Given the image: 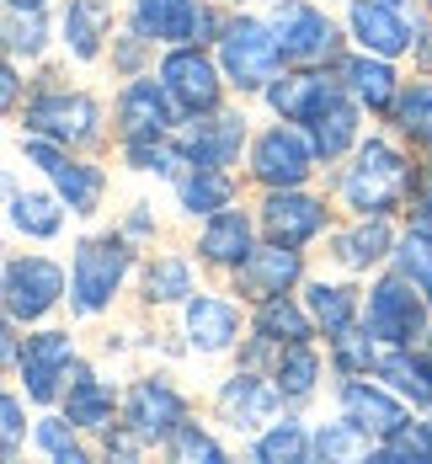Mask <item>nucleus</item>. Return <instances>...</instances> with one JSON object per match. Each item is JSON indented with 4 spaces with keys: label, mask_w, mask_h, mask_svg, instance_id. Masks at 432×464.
<instances>
[{
    "label": "nucleus",
    "mask_w": 432,
    "mask_h": 464,
    "mask_svg": "<svg viewBox=\"0 0 432 464\" xmlns=\"http://www.w3.org/2000/svg\"><path fill=\"white\" fill-rule=\"evenodd\" d=\"M240 118H214V123H197L182 134V155H192L197 166H230L240 155Z\"/></svg>",
    "instance_id": "nucleus-20"
},
{
    "label": "nucleus",
    "mask_w": 432,
    "mask_h": 464,
    "mask_svg": "<svg viewBox=\"0 0 432 464\" xmlns=\"http://www.w3.org/2000/svg\"><path fill=\"white\" fill-rule=\"evenodd\" d=\"M182 417H187V406H182V395L166 379H139L134 384V395H129V427L139 438H166V432L182 427Z\"/></svg>",
    "instance_id": "nucleus-12"
},
{
    "label": "nucleus",
    "mask_w": 432,
    "mask_h": 464,
    "mask_svg": "<svg viewBox=\"0 0 432 464\" xmlns=\"http://www.w3.org/2000/svg\"><path fill=\"white\" fill-rule=\"evenodd\" d=\"M315 373H321V358L304 347V342H288V353L278 358V390H283L288 401H304L310 390H315Z\"/></svg>",
    "instance_id": "nucleus-31"
},
{
    "label": "nucleus",
    "mask_w": 432,
    "mask_h": 464,
    "mask_svg": "<svg viewBox=\"0 0 432 464\" xmlns=\"http://www.w3.org/2000/svg\"><path fill=\"white\" fill-rule=\"evenodd\" d=\"M352 33H358V44L369 48V53H400V48H411V27L400 22V11L389 5V0H352Z\"/></svg>",
    "instance_id": "nucleus-14"
},
{
    "label": "nucleus",
    "mask_w": 432,
    "mask_h": 464,
    "mask_svg": "<svg viewBox=\"0 0 432 464\" xmlns=\"http://www.w3.org/2000/svg\"><path fill=\"white\" fill-rule=\"evenodd\" d=\"M240 331V315L230 299H214V294H197L187 304V336L197 353H225L230 342H235Z\"/></svg>",
    "instance_id": "nucleus-17"
},
{
    "label": "nucleus",
    "mask_w": 432,
    "mask_h": 464,
    "mask_svg": "<svg viewBox=\"0 0 432 464\" xmlns=\"http://www.w3.org/2000/svg\"><path fill=\"white\" fill-rule=\"evenodd\" d=\"M5 33H11V38H5V48H11V53H27V59H33V53H43V5H38V11H27V16L11 5Z\"/></svg>",
    "instance_id": "nucleus-37"
},
{
    "label": "nucleus",
    "mask_w": 432,
    "mask_h": 464,
    "mask_svg": "<svg viewBox=\"0 0 432 464\" xmlns=\"http://www.w3.org/2000/svg\"><path fill=\"white\" fill-rule=\"evenodd\" d=\"M310 310H315V321L326 325V336H336V331L352 325V294L336 288V283H315L310 288Z\"/></svg>",
    "instance_id": "nucleus-33"
},
{
    "label": "nucleus",
    "mask_w": 432,
    "mask_h": 464,
    "mask_svg": "<svg viewBox=\"0 0 432 464\" xmlns=\"http://www.w3.org/2000/svg\"><path fill=\"white\" fill-rule=\"evenodd\" d=\"M273 27H278L283 59H331V53H336V27L315 11V5L288 0V5H278Z\"/></svg>",
    "instance_id": "nucleus-8"
},
{
    "label": "nucleus",
    "mask_w": 432,
    "mask_h": 464,
    "mask_svg": "<svg viewBox=\"0 0 432 464\" xmlns=\"http://www.w3.org/2000/svg\"><path fill=\"white\" fill-rule=\"evenodd\" d=\"M400 273L432 299V235L427 230H411L400 240Z\"/></svg>",
    "instance_id": "nucleus-35"
},
{
    "label": "nucleus",
    "mask_w": 432,
    "mask_h": 464,
    "mask_svg": "<svg viewBox=\"0 0 432 464\" xmlns=\"http://www.w3.org/2000/svg\"><path fill=\"white\" fill-rule=\"evenodd\" d=\"M310 155H315V144H304V134H293V129H267V134L256 140V150H251V171L267 187H299L310 177Z\"/></svg>",
    "instance_id": "nucleus-7"
},
{
    "label": "nucleus",
    "mask_w": 432,
    "mask_h": 464,
    "mask_svg": "<svg viewBox=\"0 0 432 464\" xmlns=\"http://www.w3.org/2000/svg\"><path fill=\"white\" fill-rule=\"evenodd\" d=\"M352 134H358V107L347 102V96H336L331 92V102L310 118V140H315V155H341L347 144H352Z\"/></svg>",
    "instance_id": "nucleus-22"
},
{
    "label": "nucleus",
    "mask_w": 432,
    "mask_h": 464,
    "mask_svg": "<svg viewBox=\"0 0 432 464\" xmlns=\"http://www.w3.org/2000/svg\"><path fill=\"white\" fill-rule=\"evenodd\" d=\"M38 449L59 464H81V443L64 432V421H38Z\"/></svg>",
    "instance_id": "nucleus-42"
},
{
    "label": "nucleus",
    "mask_w": 432,
    "mask_h": 464,
    "mask_svg": "<svg viewBox=\"0 0 432 464\" xmlns=\"http://www.w3.org/2000/svg\"><path fill=\"white\" fill-rule=\"evenodd\" d=\"M134 27H139L144 38L182 44V38L208 27V11L197 0H134Z\"/></svg>",
    "instance_id": "nucleus-13"
},
{
    "label": "nucleus",
    "mask_w": 432,
    "mask_h": 464,
    "mask_svg": "<svg viewBox=\"0 0 432 464\" xmlns=\"http://www.w3.org/2000/svg\"><path fill=\"white\" fill-rule=\"evenodd\" d=\"M160 81H166V92L177 96L187 112H208L219 102V75H214L208 53H197V48H177L160 64Z\"/></svg>",
    "instance_id": "nucleus-10"
},
{
    "label": "nucleus",
    "mask_w": 432,
    "mask_h": 464,
    "mask_svg": "<svg viewBox=\"0 0 432 464\" xmlns=\"http://www.w3.org/2000/svg\"><path fill=\"white\" fill-rule=\"evenodd\" d=\"M230 203V182L219 177V166H197L192 177H182V208L187 214H214Z\"/></svg>",
    "instance_id": "nucleus-32"
},
{
    "label": "nucleus",
    "mask_w": 432,
    "mask_h": 464,
    "mask_svg": "<svg viewBox=\"0 0 432 464\" xmlns=\"http://www.w3.org/2000/svg\"><path fill=\"white\" fill-rule=\"evenodd\" d=\"M369 336L389 342V347H411L422 331H427V304L411 294V278H384L369 294Z\"/></svg>",
    "instance_id": "nucleus-4"
},
{
    "label": "nucleus",
    "mask_w": 432,
    "mask_h": 464,
    "mask_svg": "<svg viewBox=\"0 0 432 464\" xmlns=\"http://www.w3.org/2000/svg\"><path fill=\"white\" fill-rule=\"evenodd\" d=\"M262 225H267V235H273L278 246H304L310 235H321L326 214H321V203H315V198L278 192V198H267V208H262Z\"/></svg>",
    "instance_id": "nucleus-16"
},
{
    "label": "nucleus",
    "mask_w": 432,
    "mask_h": 464,
    "mask_svg": "<svg viewBox=\"0 0 432 464\" xmlns=\"http://www.w3.org/2000/svg\"><path fill=\"white\" fill-rule=\"evenodd\" d=\"M96 102L91 96H70V92H48L27 107V129L43 134V140H64V144H81L96 134Z\"/></svg>",
    "instance_id": "nucleus-6"
},
{
    "label": "nucleus",
    "mask_w": 432,
    "mask_h": 464,
    "mask_svg": "<svg viewBox=\"0 0 432 464\" xmlns=\"http://www.w3.org/2000/svg\"><path fill=\"white\" fill-rule=\"evenodd\" d=\"M384 454H395V459H432V427H400L395 438H384Z\"/></svg>",
    "instance_id": "nucleus-41"
},
{
    "label": "nucleus",
    "mask_w": 432,
    "mask_h": 464,
    "mask_svg": "<svg viewBox=\"0 0 432 464\" xmlns=\"http://www.w3.org/2000/svg\"><path fill=\"white\" fill-rule=\"evenodd\" d=\"M341 406H347V417L358 421L363 432H379V438H395L400 427H411V417H406V406H400V401H389L384 390L358 384V379L341 390Z\"/></svg>",
    "instance_id": "nucleus-18"
},
{
    "label": "nucleus",
    "mask_w": 432,
    "mask_h": 464,
    "mask_svg": "<svg viewBox=\"0 0 432 464\" xmlns=\"http://www.w3.org/2000/svg\"><path fill=\"white\" fill-rule=\"evenodd\" d=\"M336 358H341V369H369L374 363V347H369V336H358L347 325V331H336Z\"/></svg>",
    "instance_id": "nucleus-44"
},
{
    "label": "nucleus",
    "mask_w": 432,
    "mask_h": 464,
    "mask_svg": "<svg viewBox=\"0 0 432 464\" xmlns=\"http://www.w3.org/2000/svg\"><path fill=\"white\" fill-rule=\"evenodd\" d=\"M293 278H299V256H293V246H278V240H273L267 251H251V256L240 262V288L256 294V299L283 294Z\"/></svg>",
    "instance_id": "nucleus-19"
},
{
    "label": "nucleus",
    "mask_w": 432,
    "mask_h": 464,
    "mask_svg": "<svg viewBox=\"0 0 432 464\" xmlns=\"http://www.w3.org/2000/svg\"><path fill=\"white\" fill-rule=\"evenodd\" d=\"M203 256L225 262V267H240L251 256V225H245V214H214L208 230H203Z\"/></svg>",
    "instance_id": "nucleus-25"
},
{
    "label": "nucleus",
    "mask_w": 432,
    "mask_h": 464,
    "mask_svg": "<svg viewBox=\"0 0 432 464\" xmlns=\"http://www.w3.org/2000/svg\"><path fill=\"white\" fill-rule=\"evenodd\" d=\"M107 22H112L107 0H70V11H64V44H70V53L75 59H96Z\"/></svg>",
    "instance_id": "nucleus-24"
},
{
    "label": "nucleus",
    "mask_w": 432,
    "mask_h": 464,
    "mask_svg": "<svg viewBox=\"0 0 432 464\" xmlns=\"http://www.w3.org/2000/svg\"><path fill=\"white\" fill-rule=\"evenodd\" d=\"M315 449H321L326 459H358V454H369V438H363V427H358V421L347 417V421H331V427H321Z\"/></svg>",
    "instance_id": "nucleus-36"
},
{
    "label": "nucleus",
    "mask_w": 432,
    "mask_h": 464,
    "mask_svg": "<svg viewBox=\"0 0 432 464\" xmlns=\"http://www.w3.org/2000/svg\"><path fill=\"white\" fill-rule=\"evenodd\" d=\"M11 219H16V230L38 235V240L59 235V225H64L59 203H53V198H43V192H11Z\"/></svg>",
    "instance_id": "nucleus-30"
},
{
    "label": "nucleus",
    "mask_w": 432,
    "mask_h": 464,
    "mask_svg": "<svg viewBox=\"0 0 432 464\" xmlns=\"http://www.w3.org/2000/svg\"><path fill=\"white\" fill-rule=\"evenodd\" d=\"M70 421L75 427H107L112 421V390L96 379V373L86 369H75V384H70Z\"/></svg>",
    "instance_id": "nucleus-26"
},
{
    "label": "nucleus",
    "mask_w": 432,
    "mask_h": 464,
    "mask_svg": "<svg viewBox=\"0 0 432 464\" xmlns=\"http://www.w3.org/2000/svg\"><path fill=\"white\" fill-rule=\"evenodd\" d=\"M219 59H225V70H230L235 86H262V81H273V70H278V59H283L278 27H262L256 16H240V22L225 27Z\"/></svg>",
    "instance_id": "nucleus-3"
},
{
    "label": "nucleus",
    "mask_w": 432,
    "mask_h": 464,
    "mask_svg": "<svg viewBox=\"0 0 432 464\" xmlns=\"http://www.w3.org/2000/svg\"><path fill=\"white\" fill-rule=\"evenodd\" d=\"M406 182H411V166H406L384 140H369L363 150H358V166L347 171L341 192H347L352 208H363V214H384V208L400 203Z\"/></svg>",
    "instance_id": "nucleus-1"
},
{
    "label": "nucleus",
    "mask_w": 432,
    "mask_h": 464,
    "mask_svg": "<svg viewBox=\"0 0 432 464\" xmlns=\"http://www.w3.org/2000/svg\"><path fill=\"white\" fill-rule=\"evenodd\" d=\"M267 102H273V112H283L288 123H310V118L331 102V86H326L321 75H288V81H278V86L267 92Z\"/></svg>",
    "instance_id": "nucleus-21"
},
{
    "label": "nucleus",
    "mask_w": 432,
    "mask_h": 464,
    "mask_svg": "<svg viewBox=\"0 0 432 464\" xmlns=\"http://www.w3.org/2000/svg\"><path fill=\"white\" fill-rule=\"evenodd\" d=\"M118 123H123V134L129 140H149V134H166L171 129V92H166V81L155 86V81H134L123 102H118Z\"/></svg>",
    "instance_id": "nucleus-15"
},
{
    "label": "nucleus",
    "mask_w": 432,
    "mask_h": 464,
    "mask_svg": "<svg viewBox=\"0 0 432 464\" xmlns=\"http://www.w3.org/2000/svg\"><path fill=\"white\" fill-rule=\"evenodd\" d=\"M256 336H262V342H304V336H310V321H304L299 304H288L283 294H273V299H262Z\"/></svg>",
    "instance_id": "nucleus-27"
},
{
    "label": "nucleus",
    "mask_w": 432,
    "mask_h": 464,
    "mask_svg": "<svg viewBox=\"0 0 432 464\" xmlns=\"http://www.w3.org/2000/svg\"><path fill=\"white\" fill-rule=\"evenodd\" d=\"M400 129L411 140L432 144V86H411V92L400 96Z\"/></svg>",
    "instance_id": "nucleus-39"
},
{
    "label": "nucleus",
    "mask_w": 432,
    "mask_h": 464,
    "mask_svg": "<svg viewBox=\"0 0 432 464\" xmlns=\"http://www.w3.org/2000/svg\"><path fill=\"white\" fill-rule=\"evenodd\" d=\"M256 454L267 464H278V459H304L310 454V443H304V427L299 421H278L262 443H256Z\"/></svg>",
    "instance_id": "nucleus-38"
},
{
    "label": "nucleus",
    "mask_w": 432,
    "mask_h": 464,
    "mask_svg": "<svg viewBox=\"0 0 432 464\" xmlns=\"http://www.w3.org/2000/svg\"><path fill=\"white\" fill-rule=\"evenodd\" d=\"M171 454H177V459H208V464L225 459V454H219V443H214L208 432H197L192 421H182V427L171 432Z\"/></svg>",
    "instance_id": "nucleus-40"
},
{
    "label": "nucleus",
    "mask_w": 432,
    "mask_h": 464,
    "mask_svg": "<svg viewBox=\"0 0 432 464\" xmlns=\"http://www.w3.org/2000/svg\"><path fill=\"white\" fill-rule=\"evenodd\" d=\"M27 160H38L48 177H53L59 198H64L75 214H91V208H96V198H101V177H96L91 166H75V160H70V155H59L43 134H38V140H27Z\"/></svg>",
    "instance_id": "nucleus-11"
},
{
    "label": "nucleus",
    "mask_w": 432,
    "mask_h": 464,
    "mask_svg": "<svg viewBox=\"0 0 432 464\" xmlns=\"http://www.w3.org/2000/svg\"><path fill=\"white\" fill-rule=\"evenodd\" d=\"M59 294H64V273L53 262H43V256L5 262V310H11V321H38V315H48L59 304Z\"/></svg>",
    "instance_id": "nucleus-5"
},
{
    "label": "nucleus",
    "mask_w": 432,
    "mask_h": 464,
    "mask_svg": "<svg viewBox=\"0 0 432 464\" xmlns=\"http://www.w3.org/2000/svg\"><path fill=\"white\" fill-rule=\"evenodd\" d=\"M129 160H134L139 171H171V166H177V150L155 144V134H149V140H129Z\"/></svg>",
    "instance_id": "nucleus-43"
},
{
    "label": "nucleus",
    "mask_w": 432,
    "mask_h": 464,
    "mask_svg": "<svg viewBox=\"0 0 432 464\" xmlns=\"http://www.w3.org/2000/svg\"><path fill=\"white\" fill-rule=\"evenodd\" d=\"M411 225H417V230H427V235H432V182H427V192L417 198V214H411Z\"/></svg>",
    "instance_id": "nucleus-46"
},
{
    "label": "nucleus",
    "mask_w": 432,
    "mask_h": 464,
    "mask_svg": "<svg viewBox=\"0 0 432 464\" xmlns=\"http://www.w3.org/2000/svg\"><path fill=\"white\" fill-rule=\"evenodd\" d=\"M341 75H347V86L363 96L369 107H384V102L395 96V70L384 64V53H379V59H347V64H341Z\"/></svg>",
    "instance_id": "nucleus-29"
},
{
    "label": "nucleus",
    "mask_w": 432,
    "mask_h": 464,
    "mask_svg": "<svg viewBox=\"0 0 432 464\" xmlns=\"http://www.w3.org/2000/svg\"><path fill=\"white\" fill-rule=\"evenodd\" d=\"M144 288H149V299H160V304H171V299H187V294H192L187 262H177V256H160V262L149 267Z\"/></svg>",
    "instance_id": "nucleus-34"
},
{
    "label": "nucleus",
    "mask_w": 432,
    "mask_h": 464,
    "mask_svg": "<svg viewBox=\"0 0 432 464\" xmlns=\"http://www.w3.org/2000/svg\"><path fill=\"white\" fill-rule=\"evenodd\" d=\"M384 251H389V230H384L379 214L369 225H358V230L336 235V262H347V267H369V262H379Z\"/></svg>",
    "instance_id": "nucleus-28"
},
{
    "label": "nucleus",
    "mask_w": 432,
    "mask_h": 464,
    "mask_svg": "<svg viewBox=\"0 0 432 464\" xmlns=\"http://www.w3.org/2000/svg\"><path fill=\"white\" fill-rule=\"evenodd\" d=\"M129 273V246L123 240H86L75 251V273H70V294H75V310L96 315L112 304L118 283Z\"/></svg>",
    "instance_id": "nucleus-2"
},
{
    "label": "nucleus",
    "mask_w": 432,
    "mask_h": 464,
    "mask_svg": "<svg viewBox=\"0 0 432 464\" xmlns=\"http://www.w3.org/2000/svg\"><path fill=\"white\" fill-rule=\"evenodd\" d=\"M70 336L64 331H43V336H27V347L16 353V369L27 379V395L33 401H53L59 395V379L70 369Z\"/></svg>",
    "instance_id": "nucleus-9"
},
{
    "label": "nucleus",
    "mask_w": 432,
    "mask_h": 464,
    "mask_svg": "<svg viewBox=\"0 0 432 464\" xmlns=\"http://www.w3.org/2000/svg\"><path fill=\"white\" fill-rule=\"evenodd\" d=\"M278 384L267 390L262 379H251V373H235L230 384H225V395H219V406H225V417L235 421V427H251V421H262L273 406H278Z\"/></svg>",
    "instance_id": "nucleus-23"
},
{
    "label": "nucleus",
    "mask_w": 432,
    "mask_h": 464,
    "mask_svg": "<svg viewBox=\"0 0 432 464\" xmlns=\"http://www.w3.org/2000/svg\"><path fill=\"white\" fill-rule=\"evenodd\" d=\"M0 421H5V454H16V449H22V406H16V395H5Z\"/></svg>",
    "instance_id": "nucleus-45"
}]
</instances>
